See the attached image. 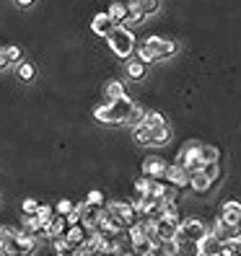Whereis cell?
<instances>
[{
    "instance_id": "cell-1",
    "label": "cell",
    "mask_w": 241,
    "mask_h": 256,
    "mask_svg": "<svg viewBox=\"0 0 241 256\" xmlns=\"http://www.w3.org/2000/svg\"><path fill=\"white\" fill-rule=\"evenodd\" d=\"M132 112H135V104L127 96H119V98H109V104H104V106H96L94 116L101 124H127Z\"/></svg>"
},
{
    "instance_id": "cell-2",
    "label": "cell",
    "mask_w": 241,
    "mask_h": 256,
    "mask_svg": "<svg viewBox=\"0 0 241 256\" xmlns=\"http://www.w3.org/2000/svg\"><path fill=\"white\" fill-rule=\"evenodd\" d=\"M107 42H109L112 52H114L119 60H130L132 52H135V36H132L130 28L122 26V24H117V26H114V32L107 36Z\"/></svg>"
},
{
    "instance_id": "cell-3",
    "label": "cell",
    "mask_w": 241,
    "mask_h": 256,
    "mask_svg": "<svg viewBox=\"0 0 241 256\" xmlns=\"http://www.w3.org/2000/svg\"><path fill=\"white\" fill-rule=\"evenodd\" d=\"M207 233V228L202 225V220L197 218H187L184 222H179V233H176V246H194L197 248V244L202 240V236Z\"/></svg>"
},
{
    "instance_id": "cell-4",
    "label": "cell",
    "mask_w": 241,
    "mask_h": 256,
    "mask_svg": "<svg viewBox=\"0 0 241 256\" xmlns=\"http://www.w3.org/2000/svg\"><path fill=\"white\" fill-rule=\"evenodd\" d=\"M127 230H130V240H132V246H135V254H158V248L153 246V240H150V236H148L145 220L130 225Z\"/></svg>"
},
{
    "instance_id": "cell-5",
    "label": "cell",
    "mask_w": 241,
    "mask_h": 256,
    "mask_svg": "<svg viewBox=\"0 0 241 256\" xmlns=\"http://www.w3.org/2000/svg\"><path fill=\"white\" fill-rule=\"evenodd\" d=\"M176 163L182 166L189 176L197 174V171H202V166H205V160H202V145H187L182 153H179Z\"/></svg>"
},
{
    "instance_id": "cell-6",
    "label": "cell",
    "mask_w": 241,
    "mask_h": 256,
    "mask_svg": "<svg viewBox=\"0 0 241 256\" xmlns=\"http://www.w3.org/2000/svg\"><path fill=\"white\" fill-rule=\"evenodd\" d=\"M145 47H148V52L153 54V60L158 62V60H166V57H171V54H176V44L171 42V39H161V36H148L145 42Z\"/></svg>"
},
{
    "instance_id": "cell-7",
    "label": "cell",
    "mask_w": 241,
    "mask_h": 256,
    "mask_svg": "<svg viewBox=\"0 0 241 256\" xmlns=\"http://www.w3.org/2000/svg\"><path fill=\"white\" fill-rule=\"evenodd\" d=\"M156 233L161 236V240H174L179 233V215L176 212H163L156 222Z\"/></svg>"
},
{
    "instance_id": "cell-8",
    "label": "cell",
    "mask_w": 241,
    "mask_h": 256,
    "mask_svg": "<svg viewBox=\"0 0 241 256\" xmlns=\"http://www.w3.org/2000/svg\"><path fill=\"white\" fill-rule=\"evenodd\" d=\"M197 254H202V256H220L223 254V240L213 230H207L202 236V240L197 244Z\"/></svg>"
},
{
    "instance_id": "cell-9",
    "label": "cell",
    "mask_w": 241,
    "mask_h": 256,
    "mask_svg": "<svg viewBox=\"0 0 241 256\" xmlns=\"http://www.w3.org/2000/svg\"><path fill=\"white\" fill-rule=\"evenodd\" d=\"M24 230L32 236V238H50V228H47V222H44L39 215H26L24 218Z\"/></svg>"
},
{
    "instance_id": "cell-10",
    "label": "cell",
    "mask_w": 241,
    "mask_h": 256,
    "mask_svg": "<svg viewBox=\"0 0 241 256\" xmlns=\"http://www.w3.org/2000/svg\"><path fill=\"white\" fill-rule=\"evenodd\" d=\"M220 220L228 225V228H241V202L238 200L225 202L223 210H220Z\"/></svg>"
},
{
    "instance_id": "cell-11",
    "label": "cell",
    "mask_w": 241,
    "mask_h": 256,
    "mask_svg": "<svg viewBox=\"0 0 241 256\" xmlns=\"http://www.w3.org/2000/svg\"><path fill=\"white\" fill-rule=\"evenodd\" d=\"M75 210H78V212H81V222L83 225H88V228H94V225H96V220L101 218V204H94V202H81V204H75Z\"/></svg>"
},
{
    "instance_id": "cell-12",
    "label": "cell",
    "mask_w": 241,
    "mask_h": 256,
    "mask_svg": "<svg viewBox=\"0 0 241 256\" xmlns=\"http://www.w3.org/2000/svg\"><path fill=\"white\" fill-rule=\"evenodd\" d=\"M114 26H117V21L109 16V10H107V13H96L94 21H91L94 34H96V36H104V39H107V36L114 32Z\"/></svg>"
},
{
    "instance_id": "cell-13",
    "label": "cell",
    "mask_w": 241,
    "mask_h": 256,
    "mask_svg": "<svg viewBox=\"0 0 241 256\" xmlns=\"http://www.w3.org/2000/svg\"><path fill=\"white\" fill-rule=\"evenodd\" d=\"M166 160H161L158 156H148L145 160H143V174L145 176H150V178H163L166 176Z\"/></svg>"
},
{
    "instance_id": "cell-14",
    "label": "cell",
    "mask_w": 241,
    "mask_h": 256,
    "mask_svg": "<svg viewBox=\"0 0 241 256\" xmlns=\"http://www.w3.org/2000/svg\"><path fill=\"white\" fill-rule=\"evenodd\" d=\"M112 210L119 215V220H122L125 228H130V225L138 222V207H135V204H130V202H114Z\"/></svg>"
},
{
    "instance_id": "cell-15",
    "label": "cell",
    "mask_w": 241,
    "mask_h": 256,
    "mask_svg": "<svg viewBox=\"0 0 241 256\" xmlns=\"http://www.w3.org/2000/svg\"><path fill=\"white\" fill-rule=\"evenodd\" d=\"M166 182L171 184V186H176V189H184V186H189V174L182 168L179 163H174V166H169L166 168Z\"/></svg>"
},
{
    "instance_id": "cell-16",
    "label": "cell",
    "mask_w": 241,
    "mask_h": 256,
    "mask_svg": "<svg viewBox=\"0 0 241 256\" xmlns=\"http://www.w3.org/2000/svg\"><path fill=\"white\" fill-rule=\"evenodd\" d=\"M65 238H68L70 244L75 246V254H78V246H83L86 240H88V225H83V222H75V225H70V228L65 230Z\"/></svg>"
},
{
    "instance_id": "cell-17",
    "label": "cell",
    "mask_w": 241,
    "mask_h": 256,
    "mask_svg": "<svg viewBox=\"0 0 241 256\" xmlns=\"http://www.w3.org/2000/svg\"><path fill=\"white\" fill-rule=\"evenodd\" d=\"M132 140L138 142V145H153V132H150L148 124H135L132 127Z\"/></svg>"
},
{
    "instance_id": "cell-18",
    "label": "cell",
    "mask_w": 241,
    "mask_h": 256,
    "mask_svg": "<svg viewBox=\"0 0 241 256\" xmlns=\"http://www.w3.org/2000/svg\"><path fill=\"white\" fill-rule=\"evenodd\" d=\"M16 251L19 254H34L37 251V238H32L26 230L16 233Z\"/></svg>"
},
{
    "instance_id": "cell-19",
    "label": "cell",
    "mask_w": 241,
    "mask_h": 256,
    "mask_svg": "<svg viewBox=\"0 0 241 256\" xmlns=\"http://www.w3.org/2000/svg\"><path fill=\"white\" fill-rule=\"evenodd\" d=\"M127 21L122 24V26H132V24H140L143 18H145V10L140 8V3H138V0H132V3H127Z\"/></svg>"
},
{
    "instance_id": "cell-20",
    "label": "cell",
    "mask_w": 241,
    "mask_h": 256,
    "mask_svg": "<svg viewBox=\"0 0 241 256\" xmlns=\"http://www.w3.org/2000/svg\"><path fill=\"white\" fill-rule=\"evenodd\" d=\"M210 184H213V182H210V178H207L202 171H197V174H192V176H189V186L197 192V194H205V192L210 189Z\"/></svg>"
},
{
    "instance_id": "cell-21",
    "label": "cell",
    "mask_w": 241,
    "mask_h": 256,
    "mask_svg": "<svg viewBox=\"0 0 241 256\" xmlns=\"http://www.w3.org/2000/svg\"><path fill=\"white\" fill-rule=\"evenodd\" d=\"M0 254H19L16 251V233H11V230L0 233Z\"/></svg>"
},
{
    "instance_id": "cell-22",
    "label": "cell",
    "mask_w": 241,
    "mask_h": 256,
    "mask_svg": "<svg viewBox=\"0 0 241 256\" xmlns=\"http://www.w3.org/2000/svg\"><path fill=\"white\" fill-rule=\"evenodd\" d=\"M150 132H153V145H166L171 140V130H169L166 122L158 124V127H150Z\"/></svg>"
},
{
    "instance_id": "cell-23",
    "label": "cell",
    "mask_w": 241,
    "mask_h": 256,
    "mask_svg": "<svg viewBox=\"0 0 241 256\" xmlns=\"http://www.w3.org/2000/svg\"><path fill=\"white\" fill-rule=\"evenodd\" d=\"M127 75H130V78L132 80H140L143 78V75H145V62H143V60H138V57H130L127 60Z\"/></svg>"
},
{
    "instance_id": "cell-24",
    "label": "cell",
    "mask_w": 241,
    "mask_h": 256,
    "mask_svg": "<svg viewBox=\"0 0 241 256\" xmlns=\"http://www.w3.org/2000/svg\"><path fill=\"white\" fill-rule=\"evenodd\" d=\"M16 75H19V80H21V83H32V80L37 78V68H34L32 62H19Z\"/></svg>"
},
{
    "instance_id": "cell-25",
    "label": "cell",
    "mask_w": 241,
    "mask_h": 256,
    "mask_svg": "<svg viewBox=\"0 0 241 256\" xmlns=\"http://www.w3.org/2000/svg\"><path fill=\"white\" fill-rule=\"evenodd\" d=\"M65 225H68V218H65V215H57V218H52V220L47 222V228H50V238H55V236H63V233H65Z\"/></svg>"
},
{
    "instance_id": "cell-26",
    "label": "cell",
    "mask_w": 241,
    "mask_h": 256,
    "mask_svg": "<svg viewBox=\"0 0 241 256\" xmlns=\"http://www.w3.org/2000/svg\"><path fill=\"white\" fill-rule=\"evenodd\" d=\"M223 254L225 256H241V236H233L228 240H223Z\"/></svg>"
},
{
    "instance_id": "cell-27",
    "label": "cell",
    "mask_w": 241,
    "mask_h": 256,
    "mask_svg": "<svg viewBox=\"0 0 241 256\" xmlns=\"http://www.w3.org/2000/svg\"><path fill=\"white\" fill-rule=\"evenodd\" d=\"M127 13H130V10H127L125 3H112V8H109V16H112L117 24H125V21H127Z\"/></svg>"
},
{
    "instance_id": "cell-28",
    "label": "cell",
    "mask_w": 241,
    "mask_h": 256,
    "mask_svg": "<svg viewBox=\"0 0 241 256\" xmlns=\"http://www.w3.org/2000/svg\"><path fill=\"white\" fill-rule=\"evenodd\" d=\"M135 192H138V200L148 197V194H150V176L143 174V178H138V184H135Z\"/></svg>"
},
{
    "instance_id": "cell-29",
    "label": "cell",
    "mask_w": 241,
    "mask_h": 256,
    "mask_svg": "<svg viewBox=\"0 0 241 256\" xmlns=\"http://www.w3.org/2000/svg\"><path fill=\"white\" fill-rule=\"evenodd\" d=\"M107 96H109V98H119V96H125V86L119 83V80H109V83H107Z\"/></svg>"
},
{
    "instance_id": "cell-30",
    "label": "cell",
    "mask_w": 241,
    "mask_h": 256,
    "mask_svg": "<svg viewBox=\"0 0 241 256\" xmlns=\"http://www.w3.org/2000/svg\"><path fill=\"white\" fill-rule=\"evenodd\" d=\"M140 8L145 10V16H153V13L161 10V0H138Z\"/></svg>"
},
{
    "instance_id": "cell-31",
    "label": "cell",
    "mask_w": 241,
    "mask_h": 256,
    "mask_svg": "<svg viewBox=\"0 0 241 256\" xmlns=\"http://www.w3.org/2000/svg\"><path fill=\"white\" fill-rule=\"evenodd\" d=\"M202 174L210 178V182H215L218 174H220V166H218V160H210V163H205V166H202Z\"/></svg>"
},
{
    "instance_id": "cell-32",
    "label": "cell",
    "mask_w": 241,
    "mask_h": 256,
    "mask_svg": "<svg viewBox=\"0 0 241 256\" xmlns=\"http://www.w3.org/2000/svg\"><path fill=\"white\" fill-rule=\"evenodd\" d=\"M202 160H205V163H210V160H220L218 148H213V145H202Z\"/></svg>"
},
{
    "instance_id": "cell-33",
    "label": "cell",
    "mask_w": 241,
    "mask_h": 256,
    "mask_svg": "<svg viewBox=\"0 0 241 256\" xmlns=\"http://www.w3.org/2000/svg\"><path fill=\"white\" fill-rule=\"evenodd\" d=\"M143 124H148V127H158V124H163V116H161L158 112H145Z\"/></svg>"
},
{
    "instance_id": "cell-34",
    "label": "cell",
    "mask_w": 241,
    "mask_h": 256,
    "mask_svg": "<svg viewBox=\"0 0 241 256\" xmlns=\"http://www.w3.org/2000/svg\"><path fill=\"white\" fill-rule=\"evenodd\" d=\"M145 112H148V109H143V106H135V112H132V114H130V119H127V124H130V127L140 124L143 119H145Z\"/></svg>"
},
{
    "instance_id": "cell-35",
    "label": "cell",
    "mask_w": 241,
    "mask_h": 256,
    "mask_svg": "<svg viewBox=\"0 0 241 256\" xmlns=\"http://www.w3.org/2000/svg\"><path fill=\"white\" fill-rule=\"evenodd\" d=\"M21 210H24V215H37V210H39V202L29 197V200H24V202H21Z\"/></svg>"
},
{
    "instance_id": "cell-36",
    "label": "cell",
    "mask_w": 241,
    "mask_h": 256,
    "mask_svg": "<svg viewBox=\"0 0 241 256\" xmlns=\"http://www.w3.org/2000/svg\"><path fill=\"white\" fill-rule=\"evenodd\" d=\"M37 215L44 220V222H50L52 218H55V212H52V210L47 207V204H39V210H37Z\"/></svg>"
},
{
    "instance_id": "cell-37",
    "label": "cell",
    "mask_w": 241,
    "mask_h": 256,
    "mask_svg": "<svg viewBox=\"0 0 241 256\" xmlns=\"http://www.w3.org/2000/svg\"><path fill=\"white\" fill-rule=\"evenodd\" d=\"M6 52H8V57H11V62H21V47H16V44H13V47H6Z\"/></svg>"
},
{
    "instance_id": "cell-38",
    "label": "cell",
    "mask_w": 241,
    "mask_h": 256,
    "mask_svg": "<svg viewBox=\"0 0 241 256\" xmlns=\"http://www.w3.org/2000/svg\"><path fill=\"white\" fill-rule=\"evenodd\" d=\"M73 207H75V204H73L70 200H60V202H57V215H68Z\"/></svg>"
},
{
    "instance_id": "cell-39",
    "label": "cell",
    "mask_w": 241,
    "mask_h": 256,
    "mask_svg": "<svg viewBox=\"0 0 241 256\" xmlns=\"http://www.w3.org/2000/svg\"><path fill=\"white\" fill-rule=\"evenodd\" d=\"M138 60H143L145 65H148V62H156V60H153V54L148 52V47H145V44H140V50H138Z\"/></svg>"
},
{
    "instance_id": "cell-40",
    "label": "cell",
    "mask_w": 241,
    "mask_h": 256,
    "mask_svg": "<svg viewBox=\"0 0 241 256\" xmlns=\"http://www.w3.org/2000/svg\"><path fill=\"white\" fill-rule=\"evenodd\" d=\"M88 202H94V204H104V194L99 192V189H94V192H88V197H86Z\"/></svg>"
},
{
    "instance_id": "cell-41",
    "label": "cell",
    "mask_w": 241,
    "mask_h": 256,
    "mask_svg": "<svg viewBox=\"0 0 241 256\" xmlns=\"http://www.w3.org/2000/svg\"><path fill=\"white\" fill-rule=\"evenodd\" d=\"M161 251H163V254H176V251H179V248H176V240H163Z\"/></svg>"
},
{
    "instance_id": "cell-42",
    "label": "cell",
    "mask_w": 241,
    "mask_h": 256,
    "mask_svg": "<svg viewBox=\"0 0 241 256\" xmlns=\"http://www.w3.org/2000/svg\"><path fill=\"white\" fill-rule=\"evenodd\" d=\"M11 65V57H8V52L6 50H0V70H6Z\"/></svg>"
},
{
    "instance_id": "cell-43",
    "label": "cell",
    "mask_w": 241,
    "mask_h": 256,
    "mask_svg": "<svg viewBox=\"0 0 241 256\" xmlns=\"http://www.w3.org/2000/svg\"><path fill=\"white\" fill-rule=\"evenodd\" d=\"M16 3H19L21 8H29V6H34V0H16Z\"/></svg>"
},
{
    "instance_id": "cell-44",
    "label": "cell",
    "mask_w": 241,
    "mask_h": 256,
    "mask_svg": "<svg viewBox=\"0 0 241 256\" xmlns=\"http://www.w3.org/2000/svg\"><path fill=\"white\" fill-rule=\"evenodd\" d=\"M0 233H3V228H0Z\"/></svg>"
}]
</instances>
